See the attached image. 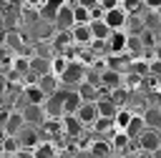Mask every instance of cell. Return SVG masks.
Wrapping results in <instances>:
<instances>
[{
	"mask_svg": "<svg viewBox=\"0 0 161 158\" xmlns=\"http://www.w3.org/2000/svg\"><path fill=\"white\" fill-rule=\"evenodd\" d=\"M10 63H13V55L8 45H0V70H10Z\"/></svg>",
	"mask_w": 161,
	"mask_h": 158,
	"instance_id": "1f68e13d",
	"label": "cell"
},
{
	"mask_svg": "<svg viewBox=\"0 0 161 158\" xmlns=\"http://www.w3.org/2000/svg\"><path fill=\"white\" fill-rule=\"evenodd\" d=\"M5 40H8V28H3L0 23V45H5Z\"/></svg>",
	"mask_w": 161,
	"mask_h": 158,
	"instance_id": "74e56055",
	"label": "cell"
},
{
	"mask_svg": "<svg viewBox=\"0 0 161 158\" xmlns=\"http://www.w3.org/2000/svg\"><path fill=\"white\" fill-rule=\"evenodd\" d=\"M121 80H123V75L116 73V70H111V68H103V70L98 73V85H101L103 90H113V88H118Z\"/></svg>",
	"mask_w": 161,
	"mask_h": 158,
	"instance_id": "7c38bea8",
	"label": "cell"
},
{
	"mask_svg": "<svg viewBox=\"0 0 161 158\" xmlns=\"http://www.w3.org/2000/svg\"><path fill=\"white\" fill-rule=\"evenodd\" d=\"M60 125H63V135H65V140H75V138H80L83 135V123L73 115V113H65L63 118H60Z\"/></svg>",
	"mask_w": 161,
	"mask_h": 158,
	"instance_id": "5b68a950",
	"label": "cell"
},
{
	"mask_svg": "<svg viewBox=\"0 0 161 158\" xmlns=\"http://www.w3.org/2000/svg\"><path fill=\"white\" fill-rule=\"evenodd\" d=\"M103 68H111V70L123 75V73L131 70V55H126V53H108L103 58Z\"/></svg>",
	"mask_w": 161,
	"mask_h": 158,
	"instance_id": "277c9868",
	"label": "cell"
},
{
	"mask_svg": "<svg viewBox=\"0 0 161 158\" xmlns=\"http://www.w3.org/2000/svg\"><path fill=\"white\" fill-rule=\"evenodd\" d=\"M91 128H93V133H111V130H116L113 128V118H101V115L93 120Z\"/></svg>",
	"mask_w": 161,
	"mask_h": 158,
	"instance_id": "f1b7e54d",
	"label": "cell"
},
{
	"mask_svg": "<svg viewBox=\"0 0 161 158\" xmlns=\"http://www.w3.org/2000/svg\"><path fill=\"white\" fill-rule=\"evenodd\" d=\"M143 128H146V125H143V118H141V113H133V115H131V120H128V125L123 128V133H126L131 140H136V138L143 133Z\"/></svg>",
	"mask_w": 161,
	"mask_h": 158,
	"instance_id": "d6986e66",
	"label": "cell"
},
{
	"mask_svg": "<svg viewBox=\"0 0 161 158\" xmlns=\"http://www.w3.org/2000/svg\"><path fill=\"white\" fill-rule=\"evenodd\" d=\"M121 8L126 15H143V10H146L141 0H121Z\"/></svg>",
	"mask_w": 161,
	"mask_h": 158,
	"instance_id": "83f0119b",
	"label": "cell"
},
{
	"mask_svg": "<svg viewBox=\"0 0 161 158\" xmlns=\"http://www.w3.org/2000/svg\"><path fill=\"white\" fill-rule=\"evenodd\" d=\"M108 143H111L113 153H126V150H128V145H131V138H128L123 130H116V133L108 138Z\"/></svg>",
	"mask_w": 161,
	"mask_h": 158,
	"instance_id": "ffe728a7",
	"label": "cell"
},
{
	"mask_svg": "<svg viewBox=\"0 0 161 158\" xmlns=\"http://www.w3.org/2000/svg\"><path fill=\"white\" fill-rule=\"evenodd\" d=\"M103 13H106V10H103L101 5H96V8H91V10H88L91 20H103Z\"/></svg>",
	"mask_w": 161,
	"mask_h": 158,
	"instance_id": "836d02e7",
	"label": "cell"
},
{
	"mask_svg": "<svg viewBox=\"0 0 161 158\" xmlns=\"http://www.w3.org/2000/svg\"><path fill=\"white\" fill-rule=\"evenodd\" d=\"M23 98H25V103H35V105H43L48 95L40 90V85H38V83H23Z\"/></svg>",
	"mask_w": 161,
	"mask_h": 158,
	"instance_id": "9a60e30c",
	"label": "cell"
},
{
	"mask_svg": "<svg viewBox=\"0 0 161 158\" xmlns=\"http://www.w3.org/2000/svg\"><path fill=\"white\" fill-rule=\"evenodd\" d=\"M0 158H15V153H0Z\"/></svg>",
	"mask_w": 161,
	"mask_h": 158,
	"instance_id": "60d3db41",
	"label": "cell"
},
{
	"mask_svg": "<svg viewBox=\"0 0 161 158\" xmlns=\"http://www.w3.org/2000/svg\"><path fill=\"white\" fill-rule=\"evenodd\" d=\"M141 118H143V125H146V128L161 130V108H156V105H148V108L141 113Z\"/></svg>",
	"mask_w": 161,
	"mask_h": 158,
	"instance_id": "ac0fdd59",
	"label": "cell"
},
{
	"mask_svg": "<svg viewBox=\"0 0 161 158\" xmlns=\"http://www.w3.org/2000/svg\"><path fill=\"white\" fill-rule=\"evenodd\" d=\"M156 13H158V18H161V8H158V10H156Z\"/></svg>",
	"mask_w": 161,
	"mask_h": 158,
	"instance_id": "ee69618b",
	"label": "cell"
},
{
	"mask_svg": "<svg viewBox=\"0 0 161 158\" xmlns=\"http://www.w3.org/2000/svg\"><path fill=\"white\" fill-rule=\"evenodd\" d=\"M73 40H70V33L68 30H55V35H53V45L60 50V53H65V48L70 45Z\"/></svg>",
	"mask_w": 161,
	"mask_h": 158,
	"instance_id": "4316f807",
	"label": "cell"
},
{
	"mask_svg": "<svg viewBox=\"0 0 161 158\" xmlns=\"http://www.w3.org/2000/svg\"><path fill=\"white\" fill-rule=\"evenodd\" d=\"M148 75L151 78H156V80H161V60H148Z\"/></svg>",
	"mask_w": 161,
	"mask_h": 158,
	"instance_id": "d6a6232c",
	"label": "cell"
},
{
	"mask_svg": "<svg viewBox=\"0 0 161 158\" xmlns=\"http://www.w3.org/2000/svg\"><path fill=\"white\" fill-rule=\"evenodd\" d=\"M151 155H153V158H161V148H158V150H153Z\"/></svg>",
	"mask_w": 161,
	"mask_h": 158,
	"instance_id": "b9f144b4",
	"label": "cell"
},
{
	"mask_svg": "<svg viewBox=\"0 0 161 158\" xmlns=\"http://www.w3.org/2000/svg\"><path fill=\"white\" fill-rule=\"evenodd\" d=\"M68 33H70V40H73L75 45H83V48H88V45H91V40H93L88 23H75Z\"/></svg>",
	"mask_w": 161,
	"mask_h": 158,
	"instance_id": "8fae6325",
	"label": "cell"
},
{
	"mask_svg": "<svg viewBox=\"0 0 161 158\" xmlns=\"http://www.w3.org/2000/svg\"><path fill=\"white\" fill-rule=\"evenodd\" d=\"M75 5H80V8H86V10H91V8H96L98 5V0H73Z\"/></svg>",
	"mask_w": 161,
	"mask_h": 158,
	"instance_id": "d590c367",
	"label": "cell"
},
{
	"mask_svg": "<svg viewBox=\"0 0 161 158\" xmlns=\"http://www.w3.org/2000/svg\"><path fill=\"white\" fill-rule=\"evenodd\" d=\"M23 125H25V120H23L20 110L13 108V110H8V118H5V123H3V128H0V133H3V135H18V133L23 130Z\"/></svg>",
	"mask_w": 161,
	"mask_h": 158,
	"instance_id": "52a82bcc",
	"label": "cell"
},
{
	"mask_svg": "<svg viewBox=\"0 0 161 158\" xmlns=\"http://www.w3.org/2000/svg\"><path fill=\"white\" fill-rule=\"evenodd\" d=\"M131 115H133V110H128V108H118L116 115H113V128H116V130H123V128L128 125Z\"/></svg>",
	"mask_w": 161,
	"mask_h": 158,
	"instance_id": "d4e9b609",
	"label": "cell"
},
{
	"mask_svg": "<svg viewBox=\"0 0 161 158\" xmlns=\"http://www.w3.org/2000/svg\"><path fill=\"white\" fill-rule=\"evenodd\" d=\"M68 0H43V5H40V15H48L50 20H53V15H55V10L60 8V5H65Z\"/></svg>",
	"mask_w": 161,
	"mask_h": 158,
	"instance_id": "f546056e",
	"label": "cell"
},
{
	"mask_svg": "<svg viewBox=\"0 0 161 158\" xmlns=\"http://www.w3.org/2000/svg\"><path fill=\"white\" fill-rule=\"evenodd\" d=\"M58 80H60V88H75L80 80H86V65L80 60H68V65L58 75Z\"/></svg>",
	"mask_w": 161,
	"mask_h": 158,
	"instance_id": "6da1fadb",
	"label": "cell"
},
{
	"mask_svg": "<svg viewBox=\"0 0 161 158\" xmlns=\"http://www.w3.org/2000/svg\"><path fill=\"white\" fill-rule=\"evenodd\" d=\"M18 138V145L20 148H25V150H33L43 138H40V128H35V125H23V130L15 135Z\"/></svg>",
	"mask_w": 161,
	"mask_h": 158,
	"instance_id": "8992f818",
	"label": "cell"
},
{
	"mask_svg": "<svg viewBox=\"0 0 161 158\" xmlns=\"http://www.w3.org/2000/svg\"><path fill=\"white\" fill-rule=\"evenodd\" d=\"M18 110H20V115H23L25 125H35V128H40V123L45 120V110H43V105L25 103V105H20Z\"/></svg>",
	"mask_w": 161,
	"mask_h": 158,
	"instance_id": "3957f363",
	"label": "cell"
},
{
	"mask_svg": "<svg viewBox=\"0 0 161 158\" xmlns=\"http://www.w3.org/2000/svg\"><path fill=\"white\" fill-rule=\"evenodd\" d=\"M75 93L80 95V100H98L101 98V85H96V83H91V80H80L78 85H75Z\"/></svg>",
	"mask_w": 161,
	"mask_h": 158,
	"instance_id": "5bb4252c",
	"label": "cell"
},
{
	"mask_svg": "<svg viewBox=\"0 0 161 158\" xmlns=\"http://www.w3.org/2000/svg\"><path fill=\"white\" fill-rule=\"evenodd\" d=\"M153 58H156V60H161V43H156V45H153Z\"/></svg>",
	"mask_w": 161,
	"mask_h": 158,
	"instance_id": "f35d334b",
	"label": "cell"
},
{
	"mask_svg": "<svg viewBox=\"0 0 161 158\" xmlns=\"http://www.w3.org/2000/svg\"><path fill=\"white\" fill-rule=\"evenodd\" d=\"M138 40H141V48H143V50H151V48L156 45V33H153L151 28H141V30H138Z\"/></svg>",
	"mask_w": 161,
	"mask_h": 158,
	"instance_id": "484cf974",
	"label": "cell"
},
{
	"mask_svg": "<svg viewBox=\"0 0 161 158\" xmlns=\"http://www.w3.org/2000/svg\"><path fill=\"white\" fill-rule=\"evenodd\" d=\"M96 108H98V115H101V118H113L116 110H118V105H116L108 95H106V98H98V100H96Z\"/></svg>",
	"mask_w": 161,
	"mask_h": 158,
	"instance_id": "44dd1931",
	"label": "cell"
},
{
	"mask_svg": "<svg viewBox=\"0 0 161 158\" xmlns=\"http://www.w3.org/2000/svg\"><path fill=\"white\" fill-rule=\"evenodd\" d=\"M141 3H143L146 10H158L161 8V0H141Z\"/></svg>",
	"mask_w": 161,
	"mask_h": 158,
	"instance_id": "8d00e7d4",
	"label": "cell"
},
{
	"mask_svg": "<svg viewBox=\"0 0 161 158\" xmlns=\"http://www.w3.org/2000/svg\"><path fill=\"white\" fill-rule=\"evenodd\" d=\"M126 40H128V33L126 30H111L106 45H108V53H123L126 50Z\"/></svg>",
	"mask_w": 161,
	"mask_h": 158,
	"instance_id": "2e32d148",
	"label": "cell"
},
{
	"mask_svg": "<svg viewBox=\"0 0 161 158\" xmlns=\"http://www.w3.org/2000/svg\"><path fill=\"white\" fill-rule=\"evenodd\" d=\"M35 83L40 85V90H43L45 95H53V93L60 88V80H58V75H53L50 70H48V73H43V75H40Z\"/></svg>",
	"mask_w": 161,
	"mask_h": 158,
	"instance_id": "e0dca14e",
	"label": "cell"
},
{
	"mask_svg": "<svg viewBox=\"0 0 161 158\" xmlns=\"http://www.w3.org/2000/svg\"><path fill=\"white\" fill-rule=\"evenodd\" d=\"M53 25H55V30H70L73 28V5L70 3H65V5H60L55 10Z\"/></svg>",
	"mask_w": 161,
	"mask_h": 158,
	"instance_id": "ba28073f",
	"label": "cell"
},
{
	"mask_svg": "<svg viewBox=\"0 0 161 158\" xmlns=\"http://www.w3.org/2000/svg\"><path fill=\"white\" fill-rule=\"evenodd\" d=\"M65 65H68V55H65V53H58V55H53V58H50L48 70H50L53 75H60V73L65 70Z\"/></svg>",
	"mask_w": 161,
	"mask_h": 158,
	"instance_id": "cb8c5ba5",
	"label": "cell"
},
{
	"mask_svg": "<svg viewBox=\"0 0 161 158\" xmlns=\"http://www.w3.org/2000/svg\"><path fill=\"white\" fill-rule=\"evenodd\" d=\"M136 145L138 150L143 153H153L161 148V130H153V128H143V133L136 138Z\"/></svg>",
	"mask_w": 161,
	"mask_h": 158,
	"instance_id": "7a4b0ae2",
	"label": "cell"
},
{
	"mask_svg": "<svg viewBox=\"0 0 161 158\" xmlns=\"http://www.w3.org/2000/svg\"><path fill=\"white\" fill-rule=\"evenodd\" d=\"M98 5H101L103 10H113V8L121 5V0H98Z\"/></svg>",
	"mask_w": 161,
	"mask_h": 158,
	"instance_id": "e575fe53",
	"label": "cell"
},
{
	"mask_svg": "<svg viewBox=\"0 0 161 158\" xmlns=\"http://www.w3.org/2000/svg\"><path fill=\"white\" fill-rule=\"evenodd\" d=\"M5 3H10V0H5Z\"/></svg>",
	"mask_w": 161,
	"mask_h": 158,
	"instance_id": "f6af8a7d",
	"label": "cell"
},
{
	"mask_svg": "<svg viewBox=\"0 0 161 158\" xmlns=\"http://www.w3.org/2000/svg\"><path fill=\"white\" fill-rule=\"evenodd\" d=\"M88 155H91V158H111V155H113V148H111L108 138L91 140V143H88Z\"/></svg>",
	"mask_w": 161,
	"mask_h": 158,
	"instance_id": "4fadbf2b",
	"label": "cell"
},
{
	"mask_svg": "<svg viewBox=\"0 0 161 158\" xmlns=\"http://www.w3.org/2000/svg\"><path fill=\"white\" fill-rule=\"evenodd\" d=\"M126 20H128V15L123 13L121 5L113 8V10H106V13H103V23H106L111 30H123V28H126Z\"/></svg>",
	"mask_w": 161,
	"mask_h": 158,
	"instance_id": "30bf717a",
	"label": "cell"
},
{
	"mask_svg": "<svg viewBox=\"0 0 161 158\" xmlns=\"http://www.w3.org/2000/svg\"><path fill=\"white\" fill-rule=\"evenodd\" d=\"M73 115L83 123V128H91V125H93V120L98 118V108H96V103H93V100H83Z\"/></svg>",
	"mask_w": 161,
	"mask_h": 158,
	"instance_id": "9c48e42d",
	"label": "cell"
},
{
	"mask_svg": "<svg viewBox=\"0 0 161 158\" xmlns=\"http://www.w3.org/2000/svg\"><path fill=\"white\" fill-rule=\"evenodd\" d=\"M88 28H91L93 40H108V35H111V28H108L103 20H91V23H88Z\"/></svg>",
	"mask_w": 161,
	"mask_h": 158,
	"instance_id": "7402d4cb",
	"label": "cell"
},
{
	"mask_svg": "<svg viewBox=\"0 0 161 158\" xmlns=\"http://www.w3.org/2000/svg\"><path fill=\"white\" fill-rule=\"evenodd\" d=\"M156 90H158V95H161V80H158V83H156Z\"/></svg>",
	"mask_w": 161,
	"mask_h": 158,
	"instance_id": "7bdbcfd3",
	"label": "cell"
},
{
	"mask_svg": "<svg viewBox=\"0 0 161 158\" xmlns=\"http://www.w3.org/2000/svg\"><path fill=\"white\" fill-rule=\"evenodd\" d=\"M10 70H13V73H18L20 78H25V75L30 73V58H23V55H13Z\"/></svg>",
	"mask_w": 161,
	"mask_h": 158,
	"instance_id": "603a6c76",
	"label": "cell"
},
{
	"mask_svg": "<svg viewBox=\"0 0 161 158\" xmlns=\"http://www.w3.org/2000/svg\"><path fill=\"white\" fill-rule=\"evenodd\" d=\"M3 15H5V0H0V20H3Z\"/></svg>",
	"mask_w": 161,
	"mask_h": 158,
	"instance_id": "ab89813d",
	"label": "cell"
},
{
	"mask_svg": "<svg viewBox=\"0 0 161 158\" xmlns=\"http://www.w3.org/2000/svg\"><path fill=\"white\" fill-rule=\"evenodd\" d=\"M75 23H91V15H88L86 8H80V5L73 3V25H75Z\"/></svg>",
	"mask_w": 161,
	"mask_h": 158,
	"instance_id": "4dcf8cb0",
	"label": "cell"
}]
</instances>
